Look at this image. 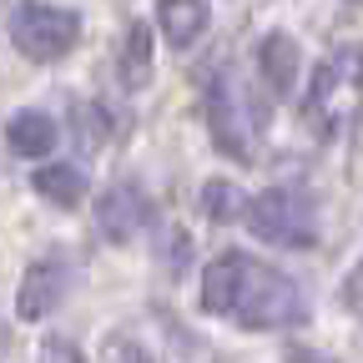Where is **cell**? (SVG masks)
<instances>
[{"instance_id":"6da1fadb","label":"cell","mask_w":363,"mask_h":363,"mask_svg":"<svg viewBox=\"0 0 363 363\" xmlns=\"http://www.w3.org/2000/svg\"><path fill=\"white\" fill-rule=\"evenodd\" d=\"M202 313H227L238 328H298L308 308L288 272L247 252H217L202 267Z\"/></svg>"},{"instance_id":"7a4b0ae2","label":"cell","mask_w":363,"mask_h":363,"mask_svg":"<svg viewBox=\"0 0 363 363\" xmlns=\"http://www.w3.org/2000/svg\"><path fill=\"white\" fill-rule=\"evenodd\" d=\"M358 106H363V51H338L313 76V91L303 101V121L318 136H333Z\"/></svg>"},{"instance_id":"3957f363","label":"cell","mask_w":363,"mask_h":363,"mask_svg":"<svg viewBox=\"0 0 363 363\" xmlns=\"http://www.w3.org/2000/svg\"><path fill=\"white\" fill-rule=\"evenodd\" d=\"M11 40L26 61H61L66 51H76L81 40V16L61 11V6H45V0H26V6L11 16Z\"/></svg>"},{"instance_id":"277c9868","label":"cell","mask_w":363,"mask_h":363,"mask_svg":"<svg viewBox=\"0 0 363 363\" xmlns=\"http://www.w3.org/2000/svg\"><path fill=\"white\" fill-rule=\"evenodd\" d=\"M247 227L262 242H278V247H313L318 242V217L313 202L293 187H267L247 202Z\"/></svg>"},{"instance_id":"5b68a950","label":"cell","mask_w":363,"mask_h":363,"mask_svg":"<svg viewBox=\"0 0 363 363\" xmlns=\"http://www.w3.org/2000/svg\"><path fill=\"white\" fill-rule=\"evenodd\" d=\"M202 106H207V131H212V142H217L227 157H238V162H257V157H252V126H257V121L247 116L242 91L227 81V76H207Z\"/></svg>"},{"instance_id":"8992f818","label":"cell","mask_w":363,"mask_h":363,"mask_svg":"<svg viewBox=\"0 0 363 363\" xmlns=\"http://www.w3.org/2000/svg\"><path fill=\"white\" fill-rule=\"evenodd\" d=\"M147 222H152V197L136 182H111L96 197V227L106 242H131Z\"/></svg>"},{"instance_id":"52a82bcc","label":"cell","mask_w":363,"mask_h":363,"mask_svg":"<svg viewBox=\"0 0 363 363\" xmlns=\"http://www.w3.org/2000/svg\"><path fill=\"white\" fill-rule=\"evenodd\" d=\"M71 293V267L61 257H35L26 267L21 278V293H16V313L26 318V323H35V318H51L61 308V298Z\"/></svg>"},{"instance_id":"ba28073f","label":"cell","mask_w":363,"mask_h":363,"mask_svg":"<svg viewBox=\"0 0 363 363\" xmlns=\"http://www.w3.org/2000/svg\"><path fill=\"white\" fill-rule=\"evenodd\" d=\"M257 71L267 81L272 96H288V91L298 86V71H303V51H298V40L288 30H272L262 45H257Z\"/></svg>"},{"instance_id":"9c48e42d","label":"cell","mask_w":363,"mask_h":363,"mask_svg":"<svg viewBox=\"0 0 363 363\" xmlns=\"http://www.w3.org/2000/svg\"><path fill=\"white\" fill-rule=\"evenodd\" d=\"M157 26L162 35L177 45V51H187V45H197L212 26V6L207 0H162L157 6Z\"/></svg>"},{"instance_id":"30bf717a","label":"cell","mask_w":363,"mask_h":363,"mask_svg":"<svg viewBox=\"0 0 363 363\" xmlns=\"http://www.w3.org/2000/svg\"><path fill=\"white\" fill-rule=\"evenodd\" d=\"M6 142H11L16 157L35 162V157H51L56 152L61 126H56V116H45V111H16L11 126H6Z\"/></svg>"},{"instance_id":"8fae6325","label":"cell","mask_w":363,"mask_h":363,"mask_svg":"<svg viewBox=\"0 0 363 363\" xmlns=\"http://www.w3.org/2000/svg\"><path fill=\"white\" fill-rule=\"evenodd\" d=\"M116 76L126 91H142L152 81V26L147 21H131L126 40H121V56H116Z\"/></svg>"},{"instance_id":"7c38bea8","label":"cell","mask_w":363,"mask_h":363,"mask_svg":"<svg viewBox=\"0 0 363 363\" xmlns=\"http://www.w3.org/2000/svg\"><path fill=\"white\" fill-rule=\"evenodd\" d=\"M86 187H91L86 172L71 167V162H51V167H40V172H35V192L51 202V207H66V212L86 202Z\"/></svg>"},{"instance_id":"4fadbf2b","label":"cell","mask_w":363,"mask_h":363,"mask_svg":"<svg viewBox=\"0 0 363 363\" xmlns=\"http://www.w3.org/2000/svg\"><path fill=\"white\" fill-rule=\"evenodd\" d=\"M247 192L238 187V182H227V177H212L207 187H202V212L212 217V222H238V217H247Z\"/></svg>"},{"instance_id":"5bb4252c","label":"cell","mask_w":363,"mask_h":363,"mask_svg":"<svg viewBox=\"0 0 363 363\" xmlns=\"http://www.w3.org/2000/svg\"><path fill=\"white\" fill-rule=\"evenodd\" d=\"M40 363H86V353L76 348V338H61V333H51L40 343Z\"/></svg>"},{"instance_id":"9a60e30c","label":"cell","mask_w":363,"mask_h":363,"mask_svg":"<svg viewBox=\"0 0 363 363\" xmlns=\"http://www.w3.org/2000/svg\"><path fill=\"white\" fill-rule=\"evenodd\" d=\"M187 247H192V238L182 233V227H172V233H167V267H172V278H182V267H187Z\"/></svg>"},{"instance_id":"2e32d148","label":"cell","mask_w":363,"mask_h":363,"mask_svg":"<svg viewBox=\"0 0 363 363\" xmlns=\"http://www.w3.org/2000/svg\"><path fill=\"white\" fill-rule=\"evenodd\" d=\"M106 363H152V358L136 348L131 338H111V343H106Z\"/></svg>"},{"instance_id":"e0dca14e","label":"cell","mask_w":363,"mask_h":363,"mask_svg":"<svg viewBox=\"0 0 363 363\" xmlns=\"http://www.w3.org/2000/svg\"><path fill=\"white\" fill-rule=\"evenodd\" d=\"M343 303L363 318V262H358V267H348V278H343Z\"/></svg>"},{"instance_id":"ac0fdd59","label":"cell","mask_w":363,"mask_h":363,"mask_svg":"<svg viewBox=\"0 0 363 363\" xmlns=\"http://www.w3.org/2000/svg\"><path fill=\"white\" fill-rule=\"evenodd\" d=\"M288 363H333V358H328V353H313V348H293Z\"/></svg>"}]
</instances>
